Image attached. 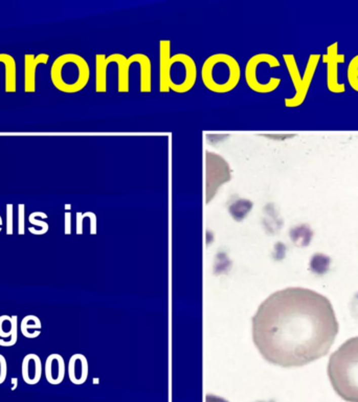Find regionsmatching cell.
I'll list each match as a JSON object with an SVG mask.
<instances>
[{
    "mask_svg": "<svg viewBox=\"0 0 358 402\" xmlns=\"http://www.w3.org/2000/svg\"><path fill=\"white\" fill-rule=\"evenodd\" d=\"M88 375V364L82 354H74L68 363V376L72 383L82 384Z\"/></svg>",
    "mask_w": 358,
    "mask_h": 402,
    "instance_id": "5bb4252c",
    "label": "cell"
},
{
    "mask_svg": "<svg viewBox=\"0 0 358 402\" xmlns=\"http://www.w3.org/2000/svg\"><path fill=\"white\" fill-rule=\"evenodd\" d=\"M14 330L13 318L9 315L0 316V337L8 338L11 337Z\"/></svg>",
    "mask_w": 358,
    "mask_h": 402,
    "instance_id": "7402d4cb",
    "label": "cell"
},
{
    "mask_svg": "<svg viewBox=\"0 0 358 402\" xmlns=\"http://www.w3.org/2000/svg\"><path fill=\"white\" fill-rule=\"evenodd\" d=\"M42 371V363L37 354L29 353L25 355L21 364V375L26 384H37L41 379Z\"/></svg>",
    "mask_w": 358,
    "mask_h": 402,
    "instance_id": "30bf717a",
    "label": "cell"
},
{
    "mask_svg": "<svg viewBox=\"0 0 358 402\" xmlns=\"http://www.w3.org/2000/svg\"><path fill=\"white\" fill-rule=\"evenodd\" d=\"M3 224H4V220L2 216H0V226H3Z\"/></svg>",
    "mask_w": 358,
    "mask_h": 402,
    "instance_id": "4dcf8cb0",
    "label": "cell"
},
{
    "mask_svg": "<svg viewBox=\"0 0 358 402\" xmlns=\"http://www.w3.org/2000/svg\"><path fill=\"white\" fill-rule=\"evenodd\" d=\"M330 266V259L322 254H315L310 262V268L314 273L323 274L328 271Z\"/></svg>",
    "mask_w": 358,
    "mask_h": 402,
    "instance_id": "ffe728a7",
    "label": "cell"
},
{
    "mask_svg": "<svg viewBox=\"0 0 358 402\" xmlns=\"http://www.w3.org/2000/svg\"><path fill=\"white\" fill-rule=\"evenodd\" d=\"M171 41H160V91L169 92V76L171 66Z\"/></svg>",
    "mask_w": 358,
    "mask_h": 402,
    "instance_id": "7c38bea8",
    "label": "cell"
},
{
    "mask_svg": "<svg viewBox=\"0 0 358 402\" xmlns=\"http://www.w3.org/2000/svg\"><path fill=\"white\" fill-rule=\"evenodd\" d=\"M357 296H358V295H357Z\"/></svg>",
    "mask_w": 358,
    "mask_h": 402,
    "instance_id": "d6a6232c",
    "label": "cell"
},
{
    "mask_svg": "<svg viewBox=\"0 0 358 402\" xmlns=\"http://www.w3.org/2000/svg\"><path fill=\"white\" fill-rule=\"evenodd\" d=\"M281 66L279 59L268 53H260L248 59L244 69L246 84L257 94H270L274 91L281 79L269 74L268 70Z\"/></svg>",
    "mask_w": 358,
    "mask_h": 402,
    "instance_id": "5b68a950",
    "label": "cell"
},
{
    "mask_svg": "<svg viewBox=\"0 0 358 402\" xmlns=\"http://www.w3.org/2000/svg\"><path fill=\"white\" fill-rule=\"evenodd\" d=\"M110 63H114L113 54L96 55V91L99 94L107 91V69Z\"/></svg>",
    "mask_w": 358,
    "mask_h": 402,
    "instance_id": "9a60e30c",
    "label": "cell"
},
{
    "mask_svg": "<svg viewBox=\"0 0 358 402\" xmlns=\"http://www.w3.org/2000/svg\"><path fill=\"white\" fill-rule=\"evenodd\" d=\"M198 70L194 59L184 53L171 57L169 86L176 94L189 92L196 84Z\"/></svg>",
    "mask_w": 358,
    "mask_h": 402,
    "instance_id": "8992f818",
    "label": "cell"
},
{
    "mask_svg": "<svg viewBox=\"0 0 358 402\" xmlns=\"http://www.w3.org/2000/svg\"><path fill=\"white\" fill-rule=\"evenodd\" d=\"M7 235L11 236L14 233V206L12 204L7 205Z\"/></svg>",
    "mask_w": 358,
    "mask_h": 402,
    "instance_id": "cb8c5ba5",
    "label": "cell"
},
{
    "mask_svg": "<svg viewBox=\"0 0 358 402\" xmlns=\"http://www.w3.org/2000/svg\"><path fill=\"white\" fill-rule=\"evenodd\" d=\"M90 79V67L80 55L68 53L55 59L51 67L53 85L64 94L83 90Z\"/></svg>",
    "mask_w": 358,
    "mask_h": 402,
    "instance_id": "277c9868",
    "label": "cell"
},
{
    "mask_svg": "<svg viewBox=\"0 0 358 402\" xmlns=\"http://www.w3.org/2000/svg\"><path fill=\"white\" fill-rule=\"evenodd\" d=\"M338 331L330 300L303 287L275 291L253 317L255 346L264 359L282 368H299L323 358Z\"/></svg>",
    "mask_w": 358,
    "mask_h": 402,
    "instance_id": "6da1fadb",
    "label": "cell"
},
{
    "mask_svg": "<svg viewBox=\"0 0 358 402\" xmlns=\"http://www.w3.org/2000/svg\"><path fill=\"white\" fill-rule=\"evenodd\" d=\"M0 63L5 65V91L13 94L17 89L16 81V62L6 53L0 54Z\"/></svg>",
    "mask_w": 358,
    "mask_h": 402,
    "instance_id": "e0dca14e",
    "label": "cell"
},
{
    "mask_svg": "<svg viewBox=\"0 0 358 402\" xmlns=\"http://www.w3.org/2000/svg\"><path fill=\"white\" fill-rule=\"evenodd\" d=\"M25 234V206L18 205V235Z\"/></svg>",
    "mask_w": 358,
    "mask_h": 402,
    "instance_id": "d4e9b609",
    "label": "cell"
},
{
    "mask_svg": "<svg viewBox=\"0 0 358 402\" xmlns=\"http://www.w3.org/2000/svg\"><path fill=\"white\" fill-rule=\"evenodd\" d=\"M65 233L66 234L70 233V214L69 213L65 214Z\"/></svg>",
    "mask_w": 358,
    "mask_h": 402,
    "instance_id": "83f0119b",
    "label": "cell"
},
{
    "mask_svg": "<svg viewBox=\"0 0 358 402\" xmlns=\"http://www.w3.org/2000/svg\"><path fill=\"white\" fill-rule=\"evenodd\" d=\"M207 402H227L226 400H224L223 398L220 397H217L214 395H208L207 396Z\"/></svg>",
    "mask_w": 358,
    "mask_h": 402,
    "instance_id": "4316f807",
    "label": "cell"
},
{
    "mask_svg": "<svg viewBox=\"0 0 358 402\" xmlns=\"http://www.w3.org/2000/svg\"><path fill=\"white\" fill-rule=\"evenodd\" d=\"M12 383H13V386H12V391H15L17 389V386H18V379L17 378H12Z\"/></svg>",
    "mask_w": 358,
    "mask_h": 402,
    "instance_id": "f1b7e54d",
    "label": "cell"
},
{
    "mask_svg": "<svg viewBox=\"0 0 358 402\" xmlns=\"http://www.w3.org/2000/svg\"><path fill=\"white\" fill-rule=\"evenodd\" d=\"M283 59L285 61V64L287 67V70L289 72L290 79L292 81V84L295 89V95L291 98H286L284 100L285 106L287 108H294L299 107L302 105L307 97V94H305L304 87H303V75H301L297 60L295 57L291 54H285L283 55Z\"/></svg>",
    "mask_w": 358,
    "mask_h": 402,
    "instance_id": "ba28073f",
    "label": "cell"
},
{
    "mask_svg": "<svg viewBox=\"0 0 358 402\" xmlns=\"http://www.w3.org/2000/svg\"><path fill=\"white\" fill-rule=\"evenodd\" d=\"M48 218V215L43 212H34L28 216V222L32 224L33 228H37V230H35L33 235H37V236H41L44 235L49 231L50 226L49 224L46 223L45 221L41 220V219H46Z\"/></svg>",
    "mask_w": 358,
    "mask_h": 402,
    "instance_id": "d6986e66",
    "label": "cell"
},
{
    "mask_svg": "<svg viewBox=\"0 0 358 402\" xmlns=\"http://www.w3.org/2000/svg\"><path fill=\"white\" fill-rule=\"evenodd\" d=\"M322 58L324 63L327 64V87L333 94L345 92V84H341L338 81V65L345 62V55L338 54L337 42L329 45L327 48V53Z\"/></svg>",
    "mask_w": 358,
    "mask_h": 402,
    "instance_id": "52a82bcc",
    "label": "cell"
},
{
    "mask_svg": "<svg viewBox=\"0 0 358 402\" xmlns=\"http://www.w3.org/2000/svg\"><path fill=\"white\" fill-rule=\"evenodd\" d=\"M130 64L137 63L139 65V72H141V84L139 89L141 92L148 94L152 89V72H151V61L149 57L142 53H136L128 58Z\"/></svg>",
    "mask_w": 358,
    "mask_h": 402,
    "instance_id": "4fadbf2b",
    "label": "cell"
},
{
    "mask_svg": "<svg viewBox=\"0 0 358 402\" xmlns=\"http://www.w3.org/2000/svg\"><path fill=\"white\" fill-rule=\"evenodd\" d=\"M65 371V363L60 354H51L46 358L44 365V374L50 384L58 385L63 381Z\"/></svg>",
    "mask_w": 358,
    "mask_h": 402,
    "instance_id": "8fae6325",
    "label": "cell"
},
{
    "mask_svg": "<svg viewBox=\"0 0 358 402\" xmlns=\"http://www.w3.org/2000/svg\"><path fill=\"white\" fill-rule=\"evenodd\" d=\"M328 377L335 393L347 402H358V336L342 344L329 358Z\"/></svg>",
    "mask_w": 358,
    "mask_h": 402,
    "instance_id": "7a4b0ae2",
    "label": "cell"
},
{
    "mask_svg": "<svg viewBox=\"0 0 358 402\" xmlns=\"http://www.w3.org/2000/svg\"><path fill=\"white\" fill-rule=\"evenodd\" d=\"M41 328L42 324L40 318L33 314L24 316L20 323V331L26 338L38 337L41 334Z\"/></svg>",
    "mask_w": 358,
    "mask_h": 402,
    "instance_id": "ac0fdd59",
    "label": "cell"
},
{
    "mask_svg": "<svg viewBox=\"0 0 358 402\" xmlns=\"http://www.w3.org/2000/svg\"><path fill=\"white\" fill-rule=\"evenodd\" d=\"M50 56L48 54H26L24 56V91L35 92L36 90V70L39 64H48Z\"/></svg>",
    "mask_w": 358,
    "mask_h": 402,
    "instance_id": "9c48e42d",
    "label": "cell"
},
{
    "mask_svg": "<svg viewBox=\"0 0 358 402\" xmlns=\"http://www.w3.org/2000/svg\"><path fill=\"white\" fill-rule=\"evenodd\" d=\"M114 63L117 65V91L128 92L130 89L129 84V70L130 62L126 56L120 53L113 54Z\"/></svg>",
    "mask_w": 358,
    "mask_h": 402,
    "instance_id": "2e32d148",
    "label": "cell"
},
{
    "mask_svg": "<svg viewBox=\"0 0 358 402\" xmlns=\"http://www.w3.org/2000/svg\"><path fill=\"white\" fill-rule=\"evenodd\" d=\"M77 233H80L81 231V215L77 214Z\"/></svg>",
    "mask_w": 358,
    "mask_h": 402,
    "instance_id": "f546056e",
    "label": "cell"
},
{
    "mask_svg": "<svg viewBox=\"0 0 358 402\" xmlns=\"http://www.w3.org/2000/svg\"><path fill=\"white\" fill-rule=\"evenodd\" d=\"M260 402H266V401H260ZM268 402H273V401H268Z\"/></svg>",
    "mask_w": 358,
    "mask_h": 402,
    "instance_id": "1f68e13d",
    "label": "cell"
},
{
    "mask_svg": "<svg viewBox=\"0 0 358 402\" xmlns=\"http://www.w3.org/2000/svg\"><path fill=\"white\" fill-rule=\"evenodd\" d=\"M201 81L214 94H227L235 89L241 80L239 62L225 53L208 57L200 69Z\"/></svg>",
    "mask_w": 358,
    "mask_h": 402,
    "instance_id": "3957f363",
    "label": "cell"
},
{
    "mask_svg": "<svg viewBox=\"0 0 358 402\" xmlns=\"http://www.w3.org/2000/svg\"><path fill=\"white\" fill-rule=\"evenodd\" d=\"M12 318H13V325H14L13 333H12L9 341H4V339L0 338V346L2 347H13L17 344V341H18V317H17V315H13Z\"/></svg>",
    "mask_w": 358,
    "mask_h": 402,
    "instance_id": "603a6c76",
    "label": "cell"
},
{
    "mask_svg": "<svg viewBox=\"0 0 358 402\" xmlns=\"http://www.w3.org/2000/svg\"><path fill=\"white\" fill-rule=\"evenodd\" d=\"M8 376V363L3 354H0V384H3Z\"/></svg>",
    "mask_w": 358,
    "mask_h": 402,
    "instance_id": "484cf974",
    "label": "cell"
},
{
    "mask_svg": "<svg viewBox=\"0 0 358 402\" xmlns=\"http://www.w3.org/2000/svg\"><path fill=\"white\" fill-rule=\"evenodd\" d=\"M348 81L350 86L356 91L358 88V58L355 56L349 63L348 66Z\"/></svg>",
    "mask_w": 358,
    "mask_h": 402,
    "instance_id": "44dd1931",
    "label": "cell"
}]
</instances>
